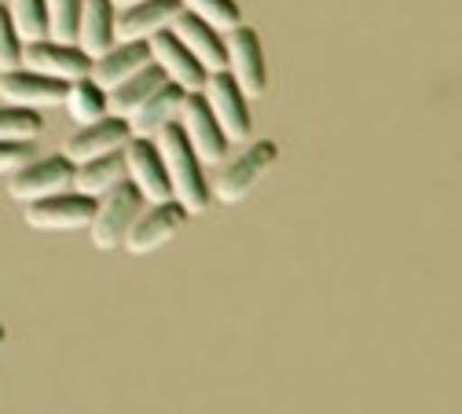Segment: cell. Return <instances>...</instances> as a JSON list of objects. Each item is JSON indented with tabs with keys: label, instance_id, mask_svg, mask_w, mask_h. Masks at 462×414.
Masks as SVG:
<instances>
[{
	"label": "cell",
	"instance_id": "cell-2",
	"mask_svg": "<svg viewBox=\"0 0 462 414\" xmlns=\"http://www.w3.org/2000/svg\"><path fill=\"white\" fill-rule=\"evenodd\" d=\"M279 161V147L272 140H250L236 158H227L217 172V180L209 184L213 202L220 206H239L254 195V188L272 172V165Z\"/></svg>",
	"mask_w": 462,
	"mask_h": 414
},
{
	"label": "cell",
	"instance_id": "cell-14",
	"mask_svg": "<svg viewBox=\"0 0 462 414\" xmlns=\"http://www.w3.org/2000/svg\"><path fill=\"white\" fill-rule=\"evenodd\" d=\"M125 172H129V184L143 195L147 206H162L172 202L169 191V176H165V161L158 154V147L151 140H133L125 147Z\"/></svg>",
	"mask_w": 462,
	"mask_h": 414
},
{
	"label": "cell",
	"instance_id": "cell-13",
	"mask_svg": "<svg viewBox=\"0 0 462 414\" xmlns=\"http://www.w3.org/2000/svg\"><path fill=\"white\" fill-rule=\"evenodd\" d=\"M67 88L44 74H33L26 67L12 70V74H0V103H12L23 110H48V106H63L67 103Z\"/></svg>",
	"mask_w": 462,
	"mask_h": 414
},
{
	"label": "cell",
	"instance_id": "cell-16",
	"mask_svg": "<svg viewBox=\"0 0 462 414\" xmlns=\"http://www.w3.org/2000/svg\"><path fill=\"white\" fill-rule=\"evenodd\" d=\"M169 33L177 37V41L199 59V67H202L206 74H220V70L227 67V41H224V33H217V30H213L209 23H202L199 15L180 12Z\"/></svg>",
	"mask_w": 462,
	"mask_h": 414
},
{
	"label": "cell",
	"instance_id": "cell-8",
	"mask_svg": "<svg viewBox=\"0 0 462 414\" xmlns=\"http://www.w3.org/2000/svg\"><path fill=\"white\" fill-rule=\"evenodd\" d=\"M23 67L60 81V85H74V81L92 78V59L78 44H60V41H48V37L23 48Z\"/></svg>",
	"mask_w": 462,
	"mask_h": 414
},
{
	"label": "cell",
	"instance_id": "cell-12",
	"mask_svg": "<svg viewBox=\"0 0 462 414\" xmlns=\"http://www.w3.org/2000/svg\"><path fill=\"white\" fill-rule=\"evenodd\" d=\"M147 44H151V63L165 74L169 85H177V88L188 92V96H199V92L206 88L209 74L199 67V59H195L177 37H172L169 30L158 33V37H151Z\"/></svg>",
	"mask_w": 462,
	"mask_h": 414
},
{
	"label": "cell",
	"instance_id": "cell-19",
	"mask_svg": "<svg viewBox=\"0 0 462 414\" xmlns=\"http://www.w3.org/2000/svg\"><path fill=\"white\" fill-rule=\"evenodd\" d=\"M184 99H188V92H180L177 85H165L154 99H147L143 106H140V114L129 122V133H133V140H158L169 125H177L180 122V106H184Z\"/></svg>",
	"mask_w": 462,
	"mask_h": 414
},
{
	"label": "cell",
	"instance_id": "cell-18",
	"mask_svg": "<svg viewBox=\"0 0 462 414\" xmlns=\"http://www.w3.org/2000/svg\"><path fill=\"white\" fill-rule=\"evenodd\" d=\"M114 44H118V8H114L110 0H85L81 26H78V48L88 59H99Z\"/></svg>",
	"mask_w": 462,
	"mask_h": 414
},
{
	"label": "cell",
	"instance_id": "cell-28",
	"mask_svg": "<svg viewBox=\"0 0 462 414\" xmlns=\"http://www.w3.org/2000/svg\"><path fill=\"white\" fill-rule=\"evenodd\" d=\"M33 158V143H0V180H12Z\"/></svg>",
	"mask_w": 462,
	"mask_h": 414
},
{
	"label": "cell",
	"instance_id": "cell-26",
	"mask_svg": "<svg viewBox=\"0 0 462 414\" xmlns=\"http://www.w3.org/2000/svg\"><path fill=\"white\" fill-rule=\"evenodd\" d=\"M180 5H184V12L209 23L217 33H231V30L243 26V12H239L236 0H180Z\"/></svg>",
	"mask_w": 462,
	"mask_h": 414
},
{
	"label": "cell",
	"instance_id": "cell-1",
	"mask_svg": "<svg viewBox=\"0 0 462 414\" xmlns=\"http://www.w3.org/2000/svg\"><path fill=\"white\" fill-rule=\"evenodd\" d=\"M154 147H158V154H162V161H165V176H169L172 202H177L188 216L209 213L213 191H209V180H206V165L199 161V154H195L191 143L184 140L180 122L169 125V129L154 140Z\"/></svg>",
	"mask_w": 462,
	"mask_h": 414
},
{
	"label": "cell",
	"instance_id": "cell-15",
	"mask_svg": "<svg viewBox=\"0 0 462 414\" xmlns=\"http://www.w3.org/2000/svg\"><path fill=\"white\" fill-rule=\"evenodd\" d=\"M151 67V44L147 41H118L106 55L92 59V81L110 96L118 92L125 81L143 74Z\"/></svg>",
	"mask_w": 462,
	"mask_h": 414
},
{
	"label": "cell",
	"instance_id": "cell-22",
	"mask_svg": "<svg viewBox=\"0 0 462 414\" xmlns=\"http://www.w3.org/2000/svg\"><path fill=\"white\" fill-rule=\"evenodd\" d=\"M67 114L74 117V122L85 129V125H96V122H103V117L110 114V96L92 81V78H85V81H74L70 88H67Z\"/></svg>",
	"mask_w": 462,
	"mask_h": 414
},
{
	"label": "cell",
	"instance_id": "cell-17",
	"mask_svg": "<svg viewBox=\"0 0 462 414\" xmlns=\"http://www.w3.org/2000/svg\"><path fill=\"white\" fill-rule=\"evenodd\" d=\"M180 12H184L180 0H143V5H133L118 12V41H151L172 30Z\"/></svg>",
	"mask_w": 462,
	"mask_h": 414
},
{
	"label": "cell",
	"instance_id": "cell-27",
	"mask_svg": "<svg viewBox=\"0 0 462 414\" xmlns=\"http://www.w3.org/2000/svg\"><path fill=\"white\" fill-rule=\"evenodd\" d=\"M23 48H26V44H23V37L15 33L8 8L0 5V74H12V70L23 67Z\"/></svg>",
	"mask_w": 462,
	"mask_h": 414
},
{
	"label": "cell",
	"instance_id": "cell-10",
	"mask_svg": "<svg viewBox=\"0 0 462 414\" xmlns=\"http://www.w3.org/2000/svg\"><path fill=\"white\" fill-rule=\"evenodd\" d=\"M188 224V213L177 206V202H162V206H147L140 213V220L133 224L129 239H125V253L133 257H147V253H158L162 246H169L177 235L184 231Z\"/></svg>",
	"mask_w": 462,
	"mask_h": 414
},
{
	"label": "cell",
	"instance_id": "cell-21",
	"mask_svg": "<svg viewBox=\"0 0 462 414\" xmlns=\"http://www.w3.org/2000/svg\"><path fill=\"white\" fill-rule=\"evenodd\" d=\"M165 85H169L165 74L151 63L143 74H136L133 81H125L118 92H110V114H114V117H122V122H133V117L140 114V106H143L147 99H154Z\"/></svg>",
	"mask_w": 462,
	"mask_h": 414
},
{
	"label": "cell",
	"instance_id": "cell-9",
	"mask_svg": "<svg viewBox=\"0 0 462 414\" xmlns=\"http://www.w3.org/2000/svg\"><path fill=\"white\" fill-rule=\"evenodd\" d=\"M92 216H96V202L85 198V195H78V191H63V195H55V198H44V202L23 209L26 227L48 231V235L88 231Z\"/></svg>",
	"mask_w": 462,
	"mask_h": 414
},
{
	"label": "cell",
	"instance_id": "cell-7",
	"mask_svg": "<svg viewBox=\"0 0 462 414\" xmlns=\"http://www.w3.org/2000/svg\"><path fill=\"white\" fill-rule=\"evenodd\" d=\"M180 133H184V140L191 143V151L199 154V161L206 169H220L231 158V143H227L224 129L217 125V117L209 114V103H206L202 92L184 99V106H180Z\"/></svg>",
	"mask_w": 462,
	"mask_h": 414
},
{
	"label": "cell",
	"instance_id": "cell-29",
	"mask_svg": "<svg viewBox=\"0 0 462 414\" xmlns=\"http://www.w3.org/2000/svg\"><path fill=\"white\" fill-rule=\"evenodd\" d=\"M110 5L118 8V12H125V8H133V5H143V0H110Z\"/></svg>",
	"mask_w": 462,
	"mask_h": 414
},
{
	"label": "cell",
	"instance_id": "cell-3",
	"mask_svg": "<svg viewBox=\"0 0 462 414\" xmlns=\"http://www.w3.org/2000/svg\"><path fill=\"white\" fill-rule=\"evenodd\" d=\"M147 209L143 195L125 180L118 191H110L106 198L96 202V216L88 224V235H92V246L99 253H110V250H122L133 224L140 220V213Z\"/></svg>",
	"mask_w": 462,
	"mask_h": 414
},
{
	"label": "cell",
	"instance_id": "cell-4",
	"mask_svg": "<svg viewBox=\"0 0 462 414\" xmlns=\"http://www.w3.org/2000/svg\"><path fill=\"white\" fill-rule=\"evenodd\" d=\"M8 198L19 206H37L44 198H55L63 191H74V165L63 154L33 158L23 172H15L12 180H5Z\"/></svg>",
	"mask_w": 462,
	"mask_h": 414
},
{
	"label": "cell",
	"instance_id": "cell-24",
	"mask_svg": "<svg viewBox=\"0 0 462 414\" xmlns=\"http://www.w3.org/2000/svg\"><path fill=\"white\" fill-rule=\"evenodd\" d=\"M41 133H44V122L37 110L0 103V143H33Z\"/></svg>",
	"mask_w": 462,
	"mask_h": 414
},
{
	"label": "cell",
	"instance_id": "cell-20",
	"mask_svg": "<svg viewBox=\"0 0 462 414\" xmlns=\"http://www.w3.org/2000/svg\"><path fill=\"white\" fill-rule=\"evenodd\" d=\"M125 180H129V172H125V151L96 158V161H85V165H74V191L85 195V198H92V202L106 198L110 191H118Z\"/></svg>",
	"mask_w": 462,
	"mask_h": 414
},
{
	"label": "cell",
	"instance_id": "cell-11",
	"mask_svg": "<svg viewBox=\"0 0 462 414\" xmlns=\"http://www.w3.org/2000/svg\"><path fill=\"white\" fill-rule=\"evenodd\" d=\"M129 143H133L129 122L106 114L103 122L78 129V133L63 143V158H67L70 165H85V161H96V158H106V154H118V151H125Z\"/></svg>",
	"mask_w": 462,
	"mask_h": 414
},
{
	"label": "cell",
	"instance_id": "cell-30",
	"mask_svg": "<svg viewBox=\"0 0 462 414\" xmlns=\"http://www.w3.org/2000/svg\"><path fill=\"white\" fill-rule=\"evenodd\" d=\"M8 345V334H5V323H0V348H5Z\"/></svg>",
	"mask_w": 462,
	"mask_h": 414
},
{
	"label": "cell",
	"instance_id": "cell-5",
	"mask_svg": "<svg viewBox=\"0 0 462 414\" xmlns=\"http://www.w3.org/2000/svg\"><path fill=\"white\" fill-rule=\"evenodd\" d=\"M224 41H227V67H224V74L239 85V92L246 99L268 96V63H264V48H261L257 30H250L243 23L239 30L224 33Z\"/></svg>",
	"mask_w": 462,
	"mask_h": 414
},
{
	"label": "cell",
	"instance_id": "cell-23",
	"mask_svg": "<svg viewBox=\"0 0 462 414\" xmlns=\"http://www.w3.org/2000/svg\"><path fill=\"white\" fill-rule=\"evenodd\" d=\"M5 8H8L12 26L23 37V44L48 37V0H8Z\"/></svg>",
	"mask_w": 462,
	"mask_h": 414
},
{
	"label": "cell",
	"instance_id": "cell-6",
	"mask_svg": "<svg viewBox=\"0 0 462 414\" xmlns=\"http://www.w3.org/2000/svg\"><path fill=\"white\" fill-rule=\"evenodd\" d=\"M202 96L209 103V114L217 117V125L224 129L227 143L231 147H246L254 140V117H250V99L239 92V85L220 70V74H209Z\"/></svg>",
	"mask_w": 462,
	"mask_h": 414
},
{
	"label": "cell",
	"instance_id": "cell-25",
	"mask_svg": "<svg viewBox=\"0 0 462 414\" xmlns=\"http://www.w3.org/2000/svg\"><path fill=\"white\" fill-rule=\"evenodd\" d=\"M81 12H85V0H48V41L78 44Z\"/></svg>",
	"mask_w": 462,
	"mask_h": 414
}]
</instances>
